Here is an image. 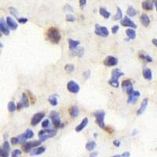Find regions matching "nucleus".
Instances as JSON below:
<instances>
[{
  "instance_id": "obj_1",
  "label": "nucleus",
  "mask_w": 157,
  "mask_h": 157,
  "mask_svg": "<svg viewBox=\"0 0 157 157\" xmlns=\"http://www.w3.org/2000/svg\"><path fill=\"white\" fill-rule=\"evenodd\" d=\"M124 75V73L123 72L120 71V69L119 68H114L112 71V76H111V79L108 80V84L112 87L117 88L119 87V78L121 77Z\"/></svg>"
},
{
  "instance_id": "obj_2",
  "label": "nucleus",
  "mask_w": 157,
  "mask_h": 157,
  "mask_svg": "<svg viewBox=\"0 0 157 157\" xmlns=\"http://www.w3.org/2000/svg\"><path fill=\"white\" fill-rule=\"evenodd\" d=\"M57 134V129H43L39 132V138L42 142H44L49 138L54 137Z\"/></svg>"
},
{
  "instance_id": "obj_3",
  "label": "nucleus",
  "mask_w": 157,
  "mask_h": 157,
  "mask_svg": "<svg viewBox=\"0 0 157 157\" xmlns=\"http://www.w3.org/2000/svg\"><path fill=\"white\" fill-rule=\"evenodd\" d=\"M47 37L52 43L57 44L61 39L59 30L57 28H50L47 31Z\"/></svg>"
},
{
  "instance_id": "obj_4",
  "label": "nucleus",
  "mask_w": 157,
  "mask_h": 157,
  "mask_svg": "<svg viewBox=\"0 0 157 157\" xmlns=\"http://www.w3.org/2000/svg\"><path fill=\"white\" fill-rule=\"evenodd\" d=\"M50 118L51 119L52 123L54 125V128L62 129L64 127V124H62L60 119L59 113L56 111H51L50 113Z\"/></svg>"
},
{
  "instance_id": "obj_5",
  "label": "nucleus",
  "mask_w": 157,
  "mask_h": 157,
  "mask_svg": "<svg viewBox=\"0 0 157 157\" xmlns=\"http://www.w3.org/2000/svg\"><path fill=\"white\" fill-rule=\"evenodd\" d=\"M93 116L96 119V124L100 126L101 129H105V112L103 110H98L94 112L93 113Z\"/></svg>"
},
{
  "instance_id": "obj_6",
  "label": "nucleus",
  "mask_w": 157,
  "mask_h": 157,
  "mask_svg": "<svg viewBox=\"0 0 157 157\" xmlns=\"http://www.w3.org/2000/svg\"><path fill=\"white\" fill-rule=\"evenodd\" d=\"M41 143L42 142L40 140L39 141H32V142H25L22 145V150H23L24 152L29 153V152H30L32 150V149L39 146L41 144Z\"/></svg>"
},
{
  "instance_id": "obj_7",
  "label": "nucleus",
  "mask_w": 157,
  "mask_h": 157,
  "mask_svg": "<svg viewBox=\"0 0 157 157\" xmlns=\"http://www.w3.org/2000/svg\"><path fill=\"white\" fill-rule=\"evenodd\" d=\"M94 33L98 36L100 37H104L106 38L108 37L109 35V31H108V29L105 27V26H100V24H95V30H94Z\"/></svg>"
},
{
  "instance_id": "obj_8",
  "label": "nucleus",
  "mask_w": 157,
  "mask_h": 157,
  "mask_svg": "<svg viewBox=\"0 0 157 157\" xmlns=\"http://www.w3.org/2000/svg\"><path fill=\"white\" fill-rule=\"evenodd\" d=\"M122 89L124 91H125L127 94H130L131 93H133L134 91V88H133V84H132V82L130 80H124L122 82Z\"/></svg>"
},
{
  "instance_id": "obj_9",
  "label": "nucleus",
  "mask_w": 157,
  "mask_h": 157,
  "mask_svg": "<svg viewBox=\"0 0 157 157\" xmlns=\"http://www.w3.org/2000/svg\"><path fill=\"white\" fill-rule=\"evenodd\" d=\"M120 24H121V25L124 26V27H127V28H131V29H135L137 28L136 24L134 23V21L129 17L128 16H125V17L122 19L121 21H120Z\"/></svg>"
},
{
  "instance_id": "obj_10",
  "label": "nucleus",
  "mask_w": 157,
  "mask_h": 157,
  "mask_svg": "<svg viewBox=\"0 0 157 157\" xmlns=\"http://www.w3.org/2000/svg\"><path fill=\"white\" fill-rule=\"evenodd\" d=\"M67 89L70 93L77 94L79 93V91H80V87L77 82H75V81H73V80H71V81H69V82H68Z\"/></svg>"
},
{
  "instance_id": "obj_11",
  "label": "nucleus",
  "mask_w": 157,
  "mask_h": 157,
  "mask_svg": "<svg viewBox=\"0 0 157 157\" xmlns=\"http://www.w3.org/2000/svg\"><path fill=\"white\" fill-rule=\"evenodd\" d=\"M45 117V113L43 112H37L32 116V118L31 119V126H37L38 124L41 122V120L43 119Z\"/></svg>"
},
{
  "instance_id": "obj_12",
  "label": "nucleus",
  "mask_w": 157,
  "mask_h": 157,
  "mask_svg": "<svg viewBox=\"0 0 157 157\" xmlns=\"http://www.w3.org/2000/svg\"><path fill=\"white\" fill-rule=\"evenodd\" d=\"M118 59L113 56H108L104 60V65H105L106 67H113L116 66L118 64Z\"/></svg>"
},
{
  "instance_id": "obj_13",
  "label": "nucleus",
  "mask_w": 157,
  "mask_h": 157,
  "mask_svg": "<svg viewBox=\"0 0 157 157\" xmlns=\"http://www.w3.org/2000/svg\"><path fill=\"white\" fill-rule=\"evenodd\" d=\"M0 30H1V32L5 36H9L10 33V29L9 28L6 21H5V19L3 17L1 18L0 20Z\"/></svg>"
},
{
  "instance_id": "obj_14",
  "label": "nucleus",
  "mask_w": 157,
  "mask_h": 157,
  "mask_svg": "<svg viewBox=\"0 0 157 157\" xmlns=\"http://www.w3.org/2000/svg\"><path fill=\"white\" fill-rule=\"evenodd\" d=\"M26 137L24 136V134H22L21 135H19L17 137H11L10 139V143L13 145H15V144H24L26 142Z\"/></svg>"
},
{
  "instance_id": "obj_15",
  "label": "nucleus",
  "mask_w": 157,
  "mask_h": 157,
  "mask_svg": "<svg viewBox=\"0 0 157 157\" xmlns=\"http://www.w3.org/2000/svg\"><path fill=\"white\" fill-rule=\"evenodd\" d=\"M141 96L139 91L137 90H134L133 93L128 95V98H127V103L128 104H134L136 102L138 98Z\"/></svg>"
},
{
  "instance_id": "obj_16",
  "label": "nucleus",
  "mask_w": 157,
  "mask_h": 157,
  "mask_svg": "<svg viewBox=\"0 0 157 157\" xmlns=\"http://www.w3.org/2000/svg\"><path fill=\"white\" fill-rule=\"evenodd\" d=\"M148 103H149V99H148V98L143 99L142 104H141V105H140V108H138V110L137 111V116H141V115L144 113V111L146 109L147 106H148Z\"/></svg>"
},
{
  "instance_id": "obj_17",
  "label": "nucleus",
  "mask_w": 157,
  "mask_h": 157,
  "mask_svg": "<svg viewBox=\"0 0 157 157\" xmlns=\"http://www.w3.org/2000/svg\"><path fill=\"white\" fill-rule=\"evenodd\" d=\"M154 2L151 0H144L142 3V6L144 10H153Z\"/></svg>"
},
{
  "instance_id": "obj_18",
  "label": "nucleus",
  "mask_w": 157,
  "mask_h": 157,
  "mask_svg": "<svg viewBox=\"0 0 157 157\" xmlns=\"http://www.w3.org/2000/svg\"><path fill=\"white\" fill-rule=\"evenodd\" d=\"M6 23H7L8 26H9V28L10 29V30L14 31V30L17 29V23L15 20L13 19L11 17H6Z\"/></svg>"
},
{
  "instance_id": "obj_19",
  "label": "nucleus",
  "mask_w": 157,
  "mask_h": 157,
  "mask_svg": "<svg viewBox=\"0 0 157 157\" xmlns=\"http://www.w3.org/2000/svg\"><path fill=\"white\" fill-rule=\"evenodd\" d=\"M46 151V148L44 146H38L36 149H34L30 152L31 156H39V155L43 154V152Z\"/></svg>"
},
{
  "instance_id": "obj_20",
  "label": "nucleus",
  "mask_w": 157,
  "mask_h": 157,
  "mask_svg": "<svg viewBox=\"0 0 157 157\" xmlns=\"http://www.w3.org/2000/svg\"><path fill=\"white\" fill-rule=\"evenodd\" d=\"M88 119L86 117V118H84L82 120V122L80 123L78 126H75V131L76 132H81L83 130V129L85 128L86 126H87V124H88Z\"/></svg>"
},
{
  "instance_id": "obj_21",
  "label": "nucleus",
  "mask_w": 157,
  "mask_h": 157,
  "mask_svg": "<svg viewBox=\"0 0 157 157\" xmlns=\"http://www.w3.org/2000/svg\"><path fill=\"white\" fill-rule=\"evenodd\" d=\"M143 74V77L147 80H152V70L149 68H144L142 72Z\"/></svg>"
},
{
  "instance_id": "obj_22",
  "label": "nucleus",
  "mask_w": 157,
  "mask_h": 157,
  "mask_svg": "<svg viewBox=\"0 0 157 157\" xmlns=\"http://www.w3.org/2000/svg\"><path fill=\"white\" fill-rule=\"evenodd\" d=\"M140 20H141V22H142V25L144 26V27H148V26L150 24V18L149 16L145 14V13H143L140 17Z\"/></svg>"
},
{
  "instance_id": "obj_23",
  "label": "nucleus",
  "mask_w": 157,
  "mask_h": 157,
  "mask_svg": "<svg viewBox=\"0 0 157 157\" xmlns=\"http://www.w3.org/2000/svg\"><path fill=\"white\" fill-rule=\"evenodd\" d=\"M68 46H69L70 50H74L77 49V47L80 44V42L79 40H74L72 39H68Z\"/></svg>"
},
{
  "instance_id": "obj_24",
  "label": "nucleus",
  "mask_w": 157,
  "mask_h": 157,
  "mask_svg": "<svg viewBox=\"0 0 157 157\" xmlns=\"http://www.w3.org/2000/svg\"><path fill=\"white\" fill-rule=\"evenodd\" d=\"M79 113H80V110L77 106H72L69 108V114L72 118H76L79 116Z\"/></svg>"
},
{
  "instance_id": "obj_25",
  "label": "nucleus",
  "mask_w": 157,
  "mask_h": 157,
  "mask_svg": "<svg viewBox=\"0 0 157 157\" xmlns=\"http://www.w3.org/2000/svg\"><path fill=\"white\" fill-rule=\"evenodd\" d=\"M126 36L130 38V39H134L136 38V31L133 29H127L126 30Z\"/></svg>"
},
{
  "instance_id": "obj_26",
  "label": "nucleus",
  "mask_w": 157,
  "mask_h": 157,
  "mask_svg": "<svg viewBox=\"0 0 157 157\" xmlns=\"http://www.w3.org/2000/svg\"><path fill=\"white\" fill-rule=\"evenodd\" d=\"M99 13H100V15L102 16L104 18H105V19H108V18L110 17L111 16L110 12H108L105 8L100 7V10H99Z\"/></svg>"
},
{
  "instance_id": "obj_27",
  "label": "nucleus",
  "mask_w": 157,
  "mask_h": 157,
  "mask_svg": "<svg viewBox=\"0 0 157 157\" xmlns=\"http://www.w3.org/2000/svg\"><path fill=\"white\" fill-rule=\"evenodd\" d=\"M21 102L24 106V108H28L29 106V98L25 93L22 94L21 96Z\"/></svg>"
},
{
  "instance_id": "obj_28",
  "label": "nucleus",
  "mask_w": 157,
  "mask_h": 157,
  "mask_svg": "<svg viewBox=\"0 0 157 157\" xmlns=\"http://www.w3.org/2000/svg\"><path fill=\"white\" fill-rule=\"evenodd\" d=\"M96 147H97V143L94 141H90L86 144V149L88 151H93L94 149H95Z\"/></svg>"
},
{
  "instance_id": "obj_29",
  "label": "nucleus",
  "mask_w": 157,
  "mask_h": 157,
  "mask_svg": "<svg viewBox=\"0 0 157 157\" xmlns=\"http://www.w3.org/2000/svg\"><path fill=\"white\" fill-rule=\"evenodd\" d=\"M126 14H127V16L128 17H134V16H136L137 14V11L134 9L133 6H129L128 8H127V10H126Z\"/></svg>"
},
{
  "instance_id": "obj_30",
  "label": "nucleus",
  "mask_w": 157,
  "mask_h": 157,
  "mask_svg": "<svg viewBox=\"0 0 157 157\" xmlns=\"http://www.w3.org/2000/svg\"><path fill=\"white\" fill-rule=\"evenodd\" d=\"M48 101L50 102V104L53 106H57V104H58V100H57V95H51L50 96L49 98H48Z\"/></svg>"
},
{
  "instance_id": "obj_31",
  "label": "nucleus",
  "mask_w": 157,
  "mask_h": 157,
  "mask_svg": "<svg viewBox=\"0 0 157 157\" xmlns=\"http://www.w3.org/2000/svg\"><path fill=\"white\" fill-rule=\"evenodd\" d=\"M114 21H119V20H122L123 19V12H122L121 9L119 7H117V13L116 15L112 17Z\"/></svg>"
},
{
  "instance_id": "obj_32",
  "label": "nucleus",
  "mask_w": 157,
  "mask_h": 157,
  "mask_svg": "<svg viewBox=\"0 0 157 157\" xmlns=\"http://www.w3.org/2000/svg\"><path fill=\"white\" fill-rule=\"evenodd\" d=\"M7 108L8 111H9L10 112H15L16 109H17V105H16L15 103H14L13 101H10V102L8 103Z\"/></svg>"
},
{
  "instance_id": "obj_33",
  "label": "nucleus",
  "mask_w": 157,
  "mask_h": 157,
  "mask_svg": "<svg viewBox=\"0 0 157 157\" xmlns=\"http://www.w3.org/2000/svg\"><path fill=\"white\" fill-rule=\"evenodd\" d=\"M139 57L142 60L144 61L149 62V63H151V62H152V61H153L152 57H150V56H149V55H145V54H140Z\"/></svg>"
},
{
  "instance_id": "obj_34",
  "label": "nucleus",
  "mask_w": 157,
  "mask_h": 157,
  "mask_svg": "<svg viewBox=\"0 0 157 157\" xmlns=\"http://www.w3.org/2000/svg\"><path fill=\"white\" fill-rule=\"evenodd\" d=\"M24 136L26 137L27 139H31V138H32L34 137L33 131H32L31 130H30V129H27L26 131L24 132Z\"/></svg>"
},
{
  "instance_id": "obj_35",
  "label": "nucleus",
  "mask_w": 157,
  "mask_h": 157,
  "mask_svg": "<svg viewBox=\"0 0 157 157\" xmlns=\"http://www.w3.org/2000/svg\"><path fill=\"white\" fill-rule=\"evenodd\" d=\"M64 70H65L68 73H71V72H74V70H75V66L72 64H68L64 66Z\"/></svg>"
},
{
  "instance_id": "obj_36",
  "label": "nucleus",
  "mask_w": 157,
  "mask_h": 157,
  "mask_svg": "<svg viewBox=\"0 0 157 157\" xmlns=\"http://www.w3.org/2000/svg\"><path fill=\"white\" fill-rule=\"evenodd\" d=\"M9 10H10V13L11 15L13 16V17L17 18V19L19 18V17H18V16H19V13H18L17 9H15L14 7H12V6H11V7L9 8Z\"/></svg>"
},
{
  "instance_id": "obj_37",
  "label": "nucleus",
  "mask_w": 157,
  "mask_h": 157,
  "mask_svg": "<svg viewBox=\"0 0 157 157\" xmlns=\"http://www.w3.org/2000/svg\"><path fill=\"white\" fill-rule=\"evenodd\" d=\"M73 53V55H77L79 57H82L83 55V48H80V49H75L74 50H72Z\"/></svg>"
},
{
  "instance_id": "obj_38",
  "label": "nucleus",
  "mask_w": 157,
  "mask_h": 157,
  "mask_svg": "<svg viewBox=\"0 0 157 157\" xmlns=\"http://www.w3.org/2000/svg\"><path fill=\"white\" fill-rule=\"evenodd\" d=\"M22 154V152L21 150L20 149H14L13 152H11V157H20Z\"/></svg>"
},
{
  "instance_id": "obj_39",
  "label": "nucleus",
  "mask_w": 157,
  "mask_h": 157,
  "mask_svg": "<svg viewBox=\"0 0 157 157\" xmlns=\"http://www.w3.org/2000/svg\"><path fill=\"white\" fill-rule=\"evenodd\" d=\"M3 149L6 150L8 152H10V142H8V141H5V142H3V146H2Z\"/></svg>"
},
{
  "instance_id": "obj_40",
  "label": "nucleus",
  "mask_w": 157,
  "mask_h": 157,
  "mask_svg": "<svg viewBox=\"0 0 157 157\" xmlns=\"http://www.w3.org/2000/svg\"><path fill=\"white\" fill-rule=\"evenodd\" d=\"M50 120L48 119H46L42 122V127L43 128H48V127H50Z\"/></svg>"
},
{
  "instance_id": "obj_41",
  "label": "nucleus",
  "mask_w": 157,
  "mask_h": 157,
  "mask_svg": "<svg viewBox=\"0 0 157 157\" xmlns=\"http://www.w3.org/2000/svg\"><path fill=\"white\" fill-rule=\"evenodd\" d=\"M10 152H8L6 150L3 149V148H1L0 149V156L1 157H9Z\"/></svg>"
},
{
  "instance_id": "obj_42",
  "label": "nucleus",
  "mask_w": 157,
  "mask_h": 157,
  "mask_svg": "<svg viewBox=\"0 0 157 157\" xmlns=\"http://www.w3.org/2000/svg\"><path fill=\"white\" fill-rule=\"evenodd\" d=\"M65 19H66V21H68V22H74L75 21V17L72 15V14H67Z\"/></svg>"
},
{
  "instance_id": "obj_43",
  "label": "nucleus",
  "mask_w": 157,
  "mask_h": 157,
  "mask_svg": "<svg viewBox=\"0 0 157 157\" xmlns=\"http://www.w3.org/2000/svg\"><path fill=\"white\" fill-rule=\"evenodd\" d=\"M17 22L20 24H26L28 22V19L26 17H19L17 18Z\"/></svg>"
},
{
  "instance_id": "obj_44",
  "label": "nucleus",
  "mask_w": 157,
  "mask_h": 157,
  "mask_svg": "<svg viewBox=\"0 0 157 157\" xmlns=\"http://www.w3.org/2000/svg\"><path fill=\"white\" fill-rule=\"evenodd\" d=\"M119 29V25H114L112 27V33L116 34L118 32Z\"/></svg>"
},
{
  "instance_id": "obj_45",
  "label": "nucleus",
  "mask_w": 157,
  "mask_h": 157,
  "mask_svg": "<svg viewBox=\"0 0 157 157\" xmlns=\"http://www.w3.org/2000/svg\"><path fill=\"white\" fill-rule=\"evenodd\" d=\"M64 11H73V8H72L70 5H68V4H66V5L64 6Z\"/></svg>"
},
{
  "instance_id": "obj_46",
  "label": "nucleus",
  "mask_w": 157,
  "mask_h": 157,
  "mask_svg": "<svg viewBox=\"0 0 157 157\" xmlns=\"http://www.w3.org/2000/svg\"><path fill=\"white\" fill-rule=\"evenodd\" d=\"M90 70H87V71H86V72H83V76L85 79H88V78L90 77Z\"/></svg>"
},
{
  "instance_id": "obj_47",
  "label": "nucleus",
  "mask_w": 157,
  "mask_h": 157,
  "mask_svg": "<svg viewBox=\"0 0 157 157\" xmlns=\"http://www.w3.org/2000/svg\"><path fill=\"white\" fill-rule=\"evenodd\" d=\"M24 108V105L22 104V102H18L17 104V110H21V108Z\"/></svg>"
},
{
  "instance_id": "obj_48",
  "label": "nucleus",
  "mask_w": 157,
  "mask_h": 157,
  "mask_svg": "<svg viewBox=\"0 0 157 157\" xmlns=\"http://www.w3.org/2000/svg\"><path fill=\"white\" fill-rule=\"evenodd\" d=\"M113 144L114 146H116V148H119V147L120 146V144H121V142H119V140H115V141H113Z\"/></svg>"
},
{
  "instance_id": "obj_49",
  "label": "nucleus",
  "mask_w": 157,
  "mask_h": 157,
  "mask_svg": "<svg viewBox=\"0 0 157 157\" xmlns=\"http://www.w3.org/2000/svg\"><path fill=\"white\" fill-rule=\"evenodd\" d=\"M87 4V0H80V5L81 8H83Z\"/></svg>"
},
{
  "instance_id": "obj_50",
  "label": "nucleus",
  "mask_w": 157,
  "mask_h": 157,
  "mask_svg": "<svg viewBox=\"0 0 157 157\" xmlns=\"http://www.w3.org/2000/svg\"><path fill=\"white\" fill-rule=\"evenodd\" d=\"M121 157H130V153L129 152H124L123 154H122Z\"/></svg>"
},
{
  "instance_id": "obj_51",
  "label": "nucleus",
  "mask_w": 157,
  "mask_h": 157,
  "mask_svg": "<svg viewBox=\"0 0 157 157\" xmlns=\"http://www.w3.org/2000/svg\"><path fill=\"white\" fill-rule=\"evenodd\" d=\"M98 155V152H93L90 154V157H97Z\"/></svg>"
},
{
  "instance_id": "obj_52",
  "label": "nucleus",
  "mask_w": 157,
  "mask_h": 157,
  "mask_svg": "<svg viewBox=\"0 0 157 157\" xmlns=\"http://www.w3.org/2000/svg\"><path fill=\"white\" fill-rule=\"evenodd\" d=\"M152 44L154 45L155 47H157V39H152Z\"/></svg>"
},
{
  "instance_id": "obj_53",
  "label": "nucleus",
  "mask_w": 157,
  "mask_h": 157,
  "mask_svg": "<svg viewBox=\"0 0 157 157\" xmlns=\"http://www.w3.org/2000/svg\"><path fill=\"white\" fill-rule=\"evenodd\" d=\"M153 2H154V5L155 6H156V10L157 11V0H154Z\"/></svg>"
},
{
  "instance_id": "obj_54",
  "label": "nucleus",
  "mask_w": 157,
  "mask_h": 157,
  "mask_svg": "<svg viewBox=\"0 0 157 157\" xmlns=\"http://www.w3.org/2000/svg\"><path fill=\"white\" fill-rule=\"evenodd\" d=\"M112 157H121V156L120 155H115V156H112Z\"/></svg>"
},
{
  "instance_id": "obj_55",
  "label": "nucleus",
  "mask_w": 157,
  "mask_h": 157,
  "mask_svg": "<svg viewBox=\"0 0 157 157\" xmlns=\"http://www.w3.org/2000/svg\"><path fill=\"white\" fill-rule=\"evenodd\" d=\"M94 137H97V135H98V134H94Z\"/></svg>"
},
{
  "instance_id": "obj_56",
  "label": "nucleus",
  "mask_w": 157,
  "mask_h": 157,
  "mask_svg": "<svg viewBox=\"0 0 157 157\" xmlns=\"http://www.w3.org/2000/svg\"><path fill=\"white\" fill-rule=\"evenodd\" d=\"M0 46H1V48H3V43L0 44Z\"/></svg>"
}]
</instances>
